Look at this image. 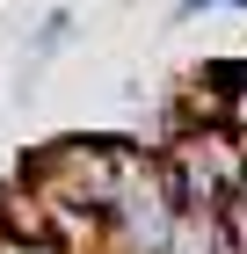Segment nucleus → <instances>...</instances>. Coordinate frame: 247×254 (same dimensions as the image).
I'll return each mask as SVG.
<instances>
[{
    "mask_svg": "<svg viewBox=\"0 0 247 254\" xmlns=\"http://www.w3.org/2000/svg\"><path fill=\"white\" fill-rule=\"evenodd\" d=\"M146 138H116V131H66L51 145L22 160L29 189L51 203V225H58V247H95L109 211L124 203V182H131Z\"/></svg>",
    "mask_w": 247,
    "mask_h": 254,
    "instance_id": "1",
    "label": "nucleus"
},
{
    "mask_svg": "<svg viewBox=\"0 0 247 254\" xmlns=\"http://www.w3.org/2000/svg\"><path fill=\"white\" fill-rule=\"evenodd\" d=\"M218 7H240V15H247V0H218Z\"/></svg>",
    "mask_w": 247,
    "mask_h": 254,
    "instance_id": "10",
    "label": "nucleus"
},
{
    "mask_svg": "<svg viewBox=\"0 0 247 254\" xmlns=\"http://www.w3.org/2000/svg\"><path fill=\"white\" fill-rule=\"evenodd\" d=\"M174 225H182V196H174L167 167H160V153H138L131 182H124V203L109 211V225H102L95 254H167Z\"/></svg>",
    "mask_w": 247,
    "mask_h": 254,
    "instance_id": "3",
    "label": "nucleus"
},
{
    "mask_svg": "<svg viewBox=\"0 0 247 254\" xmlns=\"http://www.w3.org/2000/svg\"><path fill=\"white\" fill-rule=\"evenodd\" d=\"M66 29H73V7H51V15L37 22V37H29V51H22V65H15V87H29V73H44V65L66 51Z\"/></svg>",
    "mask_w": 247,
    "mask_h": 254,
    "instance_id": "6",
    "label": "nucleus"
},
{
    "mask_svg": "<svg viewBox=\"0 0 247 254\" xmlns=\"http://www.w3.org/2000/svg\"><path fill=\"white\" fill-rule=\"evenodd\" d=\"M153 153L167 167L182 211H226L233 196H247V138L233 124H182Z\"/></svg>",
    "mask_w": 247,
    "mask_h": 254,
    "instance_id": "2",
    "label": "nucleus"
},
{
    "mask_svg": "<svg viewBox=\"0 0 247 254\" xmlns=\"http://www.w3.org/2000/svg\"><path fill=\"white\" fill-rule=\"evenodd\" d=\"M0 240H58L51 225V203L29 189V175H0Z\"/></svg>",
    "mask_w": 247,
    "mask_h": 254,
    "instance_id": "4",
    "label": "nucleus"
},
{
    "mask_svg": "<svg viewBox=\"0 0 247 254\" xmlns=\"http://www.w3.org/2000/svg\"><path fill=\"white\" fill-rule=\"evenodd\" d=\"M218 0H174V22H196V15H211Z\"/></svg>",
    "mask_w": 247,
    "mask_h": 254,
    "instance_id": "9",
    "label": "nucleus"
},
{
    "mask_svg": "<svg viewBox=\"0 0 247 254\" xmlns=\"http://www.w3.org/2000/svg\"><path fill=\"white\" fill-rule=\"evenodd\" d=\"M167 254H240V247H233V233H226V218H218V211H182Z\"/></svg>",
    "mask_w": 247,
    "mask_h": 254,
    "instance_id": "5",
    "label": "nucleus"
},
{
    "mask_svg": "<svg viewBox=\"0 0 247 254\" xmlns=\"http://www.w3.org/2000/svg\"><path fill=\"white\" fill-rule=\"evenodd\" d=\"M218 218H226V233H233V247L247 254V196H233V203H226V211H218Z\"/></svg>",
    "mask_w": 247,
    "mask_h": 254,
    "instance_id": "7",
    "label": "nucleus"
},
{
    "mask_svg": "<svg viewBox=\"0 0 247 254\" xmlns=\"http://www.w3.org/2000/svg\"><path fill=\"white\" fill-rule=\"evenodd\" d=\"M0 254H73V247H58V240H0Z\"/></svg>",
    "mask_w": 247,
    "mask_h": 254,
    "instance_id": "8",
    "label": "nucleus"
}]
</instances>
